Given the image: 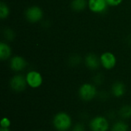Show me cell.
Returning <instances> with one entry per match:
<instances>
[{"label": "cell", "instance_id": "1", "mask_svg": "<svg viewBox=\"0 0 131 131\" xmlns=\"http://www.w3.org/2000/svg\"><path fill=\"white\" fill-rule=\"evenodd\" d=\"M53 126L58 131H68L72 126L70 115L65 112H59L53 117Z\"/></svg>", "mask_w": 131, "mask_h": 131}, {"label": "cell", "instance_id": "2", "mask_svg": "<svg viewBox=\"0 0 131 131\" xmlns=\"http://www.w3.org/2000/svg\"><path fill=\"white\" fill-rule=\"evenodd\" d=\"M78 94L82 101L88 102L97 97V91L94 84L86 83L80 87L78 90Z\"/></svg>", "mask_w": 131, "mask_h": 131}, {"label": "cell", "instance_id": "3", "mask_svg": "<svg viewBox=\"0 0 131 131\" xmlns=\"http://www.w3.org/2000/svg\"><path fill=\"white\" fill-rule=\"evenodd\" d=\"M89 127L91 131H108L110 124L107 118L103 116H97L91 120Z\"/></svg>", "mask_w": 131, "mask_h": 131}, {"label": "cell", "instance_id": "4", "mask_svg": "<svg viewBox=\"0 0 131 131\" xmlns=\"http://www.w3.org/2000/svg\"><path fill=\"white\" fill-rule=\"evenodd\" d=\"M9 84H10L11 88L14 91L21 92L24 90H25L28 84L26 81V78H25L21 74H17V75H15L10 80Z\"/></svg>", "mask_w": 131, "mask_h": 131}, {"label": "cell", "instance_id": "5", "mask_svg": "<svg viewBox=\"0 0 131 131\" xmlns=\"http://www.w3.org/2000/svg\"><path fill=\"white\" fill-rule=\"evenodd\" d=\"M25 78L28 85L32 88H38L43 83L42 76L41 75L40 73L35 71H31L28 72Z\"/></svg>", "mask_w": 131, "mask_h": 131}, {"label": "cell", "instance_id": "6", "mask_svg": "<svg viewBox=\"0 0 131 131\" xmlns=\"http://www.w3.org/2000/svg\"><path fill=\"white\" fill-rule=\"evenodd\" d=\"M25 16L29 21L36 22L41 19L43 16V12L40 8L37 6H31L26 10Z\"/></svg>", "mask_w": 131, "mask_h": 131}, {"label": "cell", "instance_id": "7", "mask_svg": "<svg viewBox=\"0 0 131 131\" xmlns=\"http://www.w3.org/2000/svg\"><path fill=\"white\" fill-rule=\"evenodd\" d=\"M100 60H101V63L102 66L107 70L112 69L116 65V63H117L115 56L111 52L104 53L101 56Z\"/></svg>", "mask_w": 131, "mask_h": 131}, {"label": "cell", "instance_id": "8", "mask_svg": "<svg viewBox=\"0 0 131 131\" xmlns=\"http://www.w3.org/2000/svg\"><path fill=\"white\" fill-rule=\"evenodd\" d=\"M106 0H89L88 5L94 12H103L107 8Z\"/></svg>", "mask_w": 131, "mask_h": 131}, {"label": "cell", "instance_id": "9", "mask_svg": "<svg viewBox=\"0 0 131 131\" xmlns=\"http://www.w3.org/2000/svg\"><path fill=\"white\" fill-rule=\"evenodd\" d=\"M26 65H27V63L25 60L23 58L19 57V56H15L12 58V59L11 60V63H10L11 68L15 71H22L23 69H25Z\"/></svg>", "mask_w": 131, "mask_h": 131}, {"label": "cell", "instance_id": "10", "mask_svg": "<svg viewBox=\"0 0 131 131\" xmlns=\"http://www.w3.org/2000/svg\"><path fill=\"white\" fill-rule=\"evenodd\" d=\"M125 91H126V88L123 82L116 81L113 84L111 88V92L114 97H121L124 95Z\"/></svg>", "mask_w": 131, "mask_h": 131}, {"label": "cell", "instance_id": "11", "mask_svg": "<svg viewBox=\"0 0 131 131\" xmlns=\"http://www.w3.org/2000/svg\"><path fill=\"white\" fill-rule=\"evenodd\" d=\"M100 63H101V60H99L98 58L94 54H90L87 55L85 58V64L87 67L91 70L97 69L100 66Z\"/></svg>", "mask_w": 131, "mask_h": 131}, {"label": "cell", "instance_id": "12", "mask_svg": "<svg viewBox=\"0 0 131 131\" xmlns=\"http://www.w3.org/2000/svg\"><path fill=\"white\" fill-rule=\"evenodd\" d=\"M118 114L122 119L124 120L131 118V105L126 104L122 106L118 111Z\"/></svg>", "mask_w": 131, "mask_h": 131}, {"label": "cell", "instance_id": "13", "mask_svg": "<svg viewBox=\"0 0 131 131\" xmlns=\"http://www.w3.org/2000/svg\"><path fill=\"white\" fill-rule=\"evenodd\" d=\"M11 53V48L9 46L2 42L0 44V58L2 60H6L10 57Z\"/></svg>", "mask_w": 131, "mask_h": 131}, {"label": "cell", "instance_id": "14", "mask_svg": "<svg viewBox=\"0 0 131 131\" xmlns=\"http://www.w3.org/2000/svg\"><path fill=\"white\" fill-rule=\"evenodd\" d=\"M129 126L123 121H117L111 127V131H128Z\"/></svg>", "mask_w": 131, "mask_h": 131}, {"label": "cell", "instance_id": "15", "mask_svg": "<svg viewBox=\"0 0 131 131\" xmlns=\"http://www.w3.org/2000/svg\"><path fill=\"white\" fill-rule=\"evenodd\" d=\"M86 0H73L71 2V7L74 11H81L86 7Z\"/></svg>", "mask_w": 131, "mask_h": 131}, {"label": "cell", "instance_id": "16", "mask_svg": "<svg viewBox=\"0 0 131 131\" xmlns=\"http://www.w3.org/2000/svg\"><path fill=\"white\" fill-rule=\"evenodd\" d=\"M9 13V10L7 7V5L5 4H4L3 2L0 3V17L1 18H5L8 15Z\"/></svg>", "mask_w": 131, "mask_h": 131}, {"label": "cell", "instance_id": "17", "mask_svg": "<svg viewBox=\"0 0 131 131\" xmlns=\"http://www.w3.org/2000/svg\"><path fill=\"white\" fill-rule=\"evenodd\" d=\"M104 76H103L101 74H96V75L94 77V78H93V81H94V84H97V85H101V84H102L103 82H104Z\"/></svg>", "mask_w": 131, "mask_h": 131}, {"label": "cell", "instance_id": "18", "mask_svg": "<svg viewBox=\"0 0 131 131\" xmlns=\"http://www.w3.org/2000/svg\"><path fill=\"white\" fill-rule=\"evenodd\" d=\"M97 97L101 101H106L109 98V94L107 91H101L97 93Z\"/></svg>", "mask_w": 131, "mask_h": 131}, {"label": "cell", "instance_id": "19", "mask_svg": "<svg viewBox=\"0 0 131 131\" xmlns=\"http://www.w3.org/2000/svg\"><path fill=\"white\" fill-rule=\"evenodd\" d=\"M0 124H1V127L9 128V127L11 125V121H10V120L8 117H2V119L1 120Z\"/></svg>", "mask_w": 131, "mask_h": 131}, {"label": "cell", "instance_id": "20", "mask_svg": "<svg viewBox=\"0 0 131 131\" xmlns=\"http://www.w3.org/2000/svg\"><path fill=\"white\" fill-rule=\"evenodd\" d=\"M71 131H86V127L82 123H77L72 127Z\"/></svg>", "mask_w": 131, "mask_h": 131}, {"label": "cell", "instance_id": "21", "mask_svg": "<svg viewBox=\"0 0 131 131\" xmlns=\"http://www.w3.org/2000/svg\"><path fill=\"white\" fill-rule=\"evenodd\" d=\"M80 62H81V58H79L78 55H74L73 57H71V58L69 61L70 64L72 66L78 65Z\"/></svg>", "mask_w": 131, "mask_h": 131}, {"label": "cell", "instance_id": "22", "mask_svg": "<svg viewBox=\"0 0 131 131\" xmlns=\"http://www.w3.org/2000/svg\"><path fill=\"white\" fill-rule=\"evenodd\" d=\"M5 38L8 40H12L14 38L13 31L12 30H9V29H7L5 31Z\"/></svg>", "mask_w": 131, "mask_h": 131}, {"label": "cell", "instance_id": "23", "mask_svg": "<svg viewBox=\"0 0 131 131\" xmlns=\"http://www.w3.org/2000/svg\"><path fill=\"white\" fill-rule=\"evenodd\" d=\"M123 0H106L107 5H112V6H115V5H118L119 4L121 3Z\"/></svg>", "mask_w": 131, "mask_h": 131}, {"label": "cell", "instance_id": "24", "mask_svg": "<svg viewBox=\"0 0 131 131\" xmlns=\"http://www.w3.org/2000/svg\"><path fill=\"white\" fill-rule=\"evenodd\" d=\"M107 119L108 120H114L117 117V114L115 111H110L107 114Z\"/></svg>", "mask_w": 131, "mask_h": 131}, {"label": "cell", "instance_id": "25", "mask_svg": "<svg viewBox=\"0 0 131 131\" xmlns=\"http://www.w3.org/2000/svg\"><path fill=\"white\" fill-rule=\"evenodd\" d=\"M0 131H11L9 130V128H3V127H1Z\"/></svg>", "mask_w": 131, "mask_h": 131}]
</instances>
